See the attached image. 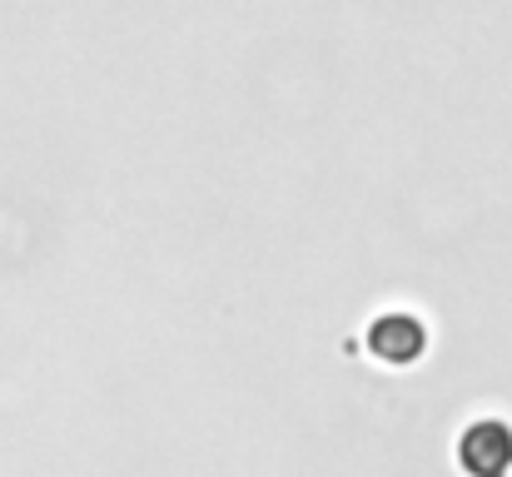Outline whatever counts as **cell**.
<instances>
[{
	"label": "cell",
	"mask_w": 512,
	"mask_h": 477,
	"mask_svg": "<svg viewBox=\"0 0 512 477\" xmlns=\"http://www.w3.org/2000/svg\"><path fill=\"white\" fill-rule=\"evenodd\" d=\"M458 458H463L468 473H483V477L503 473V468H512V428L498 423V418L473 423L463 433V443H458Z\"/></svg>",
	"instance_id": "1"
},
{
	"label": "cell",
	"mask_w": 512,
	"mask_h": 477,
	"mask_svg": "<svg viewBox=\"0 0 512 477\" xmlns=\"http://www.w3.org/2000/svg\"><path fill=\"white\" fill-rule=\"evenodd\" d=\"M368 348L383 363H413L428 348V333H423V323L413 314H383L373 318V328H368Z\"/></svg>",
	"instance_id": "2"
}]
</instances>
